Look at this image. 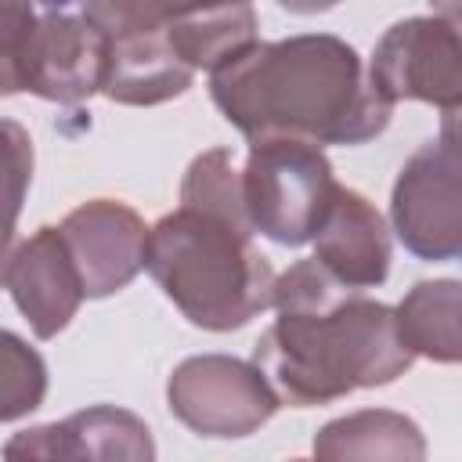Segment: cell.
<instances>
[{
  "instance_id": "1",
  "label": "cell",
  "mask_w": 462,
  "mask_h": 462,
  "mask_svg": "<svg viewBox=\"0 0 462 462\" xmlns=\"http://www.w3.org/2000/svg\"><path fill=\"white\" fill-rule=\"evenodd\" d=\"M274 310V325L253 346V365L282 404L310 408L386 386L415 361L397 332V310L346 289L314 256L278 274Z\"/></svg>"
},
{
  "instance_id": "2",
  "label": "cell",
  "mask_w": 462,
  "mask_h": 462,
  "mask_svg": "<svg viewBox=\"0 0 462 462\" xmlns=\"http://www.w3.org/2000/svg\"><path fill=\"white\" fill-rule=\"evenodd\" d=\"M209 97L249 144L289 137L365 144L390 123L393 105L372 87L361 54L332 32L256 43L209 76Z\"/></svg>"
},
{
  "instance_id": "3",
  "label": "cell",
  "mask_w": 462,
  "mask_h": 462,
  "mask_svg": "<svg viewBox=\"0 0 462 462\" xmlns=\"http://www.w3.org/2000/svg\"><path fill=\"white\" fill-rule=\"evenodd\" d=\"M253 235L249 220L177 206L152 224L144 271L191 325L231 332L274 307L278 274Z\"/></svg>"
},
{
  "instance_id": "4",
  "label": "cell",
  "mask_w": 462,
  "mask_h": 462,
  "mask_svg": "<svg viewBox=\"0 0 462 462\" xmlns=\"http://www.w3.org/2000/svg\"><path fill=\"white\" fill-rule=\"evenodd\" d=\"M108 40L83 7L0 4V90L79 105L105 87Z\"/></svg>"
},
{
  "instance_id": "5",
  "label": "cell",
  "mask_w": 462,
  "mask_h": 462,
  "mask_svg": "<svg viewBox=\"0 0 462 462\" xmlns=\"http://www.w3.org/2000/svg\"><path fill=\"white\" fill-rule=\"evenodd\" d=\"M332 162L321 148L307 141L271 137L249 144L242 170V195L253 231L278 245L314 242L332 199H336Z\"/></svg>"
},
{
  "instance_id": "6",
  "label": "cell",
  "mask_w": 462,
  "mask_h": 462,
  "mask_svg": "<svg viewBox=\"0 0 462 462\" xmlns=\"http://www.w3.org/2000/svg\"><path fill=\"white\" fill-rule=\"evenodd\" d=\"M83 11L105 29L108 69L101 94L116 105H162L180 97L195 83V69L180 58L170 14L162 4H83Z\"/></svg>"
},
{
  "instance_id": "7",
  "label": "cell",
  "mask_w": 462,
  "mask_h": 462,
  "mask_svg": "<svg viewBox=\"0 0 462 462\" xmlns=\"http://www.w3.org/2000/svg\"><path fill=\"white\" fill-rule=\"evenodd\" d=\"M170 411L199 437H249L282 408L267 375L231 354L184 357L166 383Z\"/></svg>"
},
{
  "instance_id": "8",
  "label": "cell",
  "mask_w": 462,
  "mask_h": 462,
  "mask_svg": "<svg viewBox=\"0 0 462 462\" xmlns=\"http://www.w3.org/2000/svg\"><path fill=\"white\" fill-rule=\"evenodd\" d=\"M372 87L390 101H426L437 108L462 105V29L440 14L393 22L368 61Z\"/></svg>"
},
{
  "instance_id": "9",
  "label": "cell",
  "mask_w": 462,
  "mask_h": 462,
  "mask_svg": "<svg viewBox=\"0 0 462 462\" xmlns=\"http://www.w3.org/2000/svg\"><path fill=\"white\" fill-rule=\"evenodd\" d=\"M390 224L401 245L433 263H462V159L440 141L422 144L397 173Z\"/></svg>"
},
{
  "instance_id": "10",
  "label": "cell",
  "mask_w": 462,
  "mask_h": 462,
  "mask_svg": "<svg viewBox=\"0 0 462 462\" xmlns=\"http://www.w3.org/2000/svg\"><path fill=\"white\" fill-rule=\"evenodd\" d=\"M4 462H155V440L134 411L90 404L61 422L11 433Z\"/></svg>"
},
{
  "instance_id": "11",
  "label": "cell",
  "mask_w": 462,
  "mask_h": 462,
  "mask_svg": "<svg viewBox=\"0 0 462 462\" xmlns=\"http://www.w3.org/2000/svg\"><path fill=\"white\" fill-rule=\"evenodd\" d=\"M61 238L83 282L87 300H105L126 289L144 267L148 231L137 209L116 199H90L76 206L61 224Z\"/></svg>"
},
{
  "instance_id": "12",
  "label": "cell",
  "mask_w": 462,
  "mask_h": 462,
  "mask_svg": "<svg viewBox=\"0 0 462 462\" xmlns=\"http://www.w3.org/2000/svg\"><path fill=\"white\" fill-rule=\"evenodd\" d=\"M4 289L36 339H54L76 318L87 296L61 227H40L7 249Z\"/></svg>"
},
{
  "instance_id": "13",
  "label": "cell",
  "mask_w": 462,
  "mask_h": 462,
  "mask_svg": "<svg viewBox=\"0 0 462 462\" xmlns=\"http://www.w3.org/2000/svg\"><path fill=\"white\" fill-rule=\"evenodd\" d=\"M314 260L346 289H375L390 274V227L383 213L354 188H336V199L314 235Z\"/></svg>"
},
{
  "instance_id": "14",
  "label": "cell",
  "mask_w": 462,
  "mask_h": 462,
  "mask_svg": "<svg viewBox=\"0 0 462 462\" xmlns=\"http://www.w3.org/2000/svg\"><path fill=\"white\" fill-rule=\"evenodd\" d=\"M314 462H426V437L401 411L361 408L314 433Z\"/></svg>"
},
{
  "instance_id": "15",
  "label": "cell",
  "mask_w": 462,
  "mask_h": 462,
  "mask_svg": "<svg viewBox=\"0 0 462 462\" xmlns=\"http://www.w3.org/2000/svg\"><path fill=\"white\" fill-rule=\"evenodd\" d=\"M397 332L415 357L462 365V282H415L397 303Z\"/></svg>"
},
{
  "instance_id": "16",
  "label": "cell",
  "mask_w": 462,
  "mask_h": 462,
  "mask_svg": "<svg viewBox=\"0 0 462 462\" xmlns=\"http://www.w3.org/2000/svg\"><path fill=\"white\" fill-rule=\"evenodd\" d=\"M170 32L180 51V58L199 72L209 76L242 58L249 47H256V11L249 4H227V7H173Z\"/></svg>"
},
{
  "instance_id": "17",
  "label": "cell",
  "mask_w": 462,
  "mask_h": 462,
  "mask_svg": "<svg viewBox=\"0 0 462 462\" xmlns=\"http://www.w3.org/2000/svg\"><path fill=\"white\" fill-rule=\"evenodd\" d=\"M47 393V365L25 346L14 332L0 336V419L14 422L43 404Z\"/></svg>"
},
{
  "instance_id": "18",
  "label": "cell",
  "mask_w": 462,
  "mask_h": 462,
  "mask_svg": "<svg viewBox=\"0 0 462 462\" xmlns=\"http://www.w3.org/2000/svg\"><path fill=\"white\" fill-rule=\"evenodd\" d=\"M451 155H458L462 159V105L458 108H448L444 116H440V137H437Z\"/></svg>"
},
{
  "instance_id": "19",
  "label": "cell",
  "mask_w": 462,
  "mask_h": 462,
  "mask_svg": "<svg viewBox=\"0 0 462 462\" xmlns=\"http://www.w3.org/2000/svg\"><path fill=\"white\" fill-rule=\"evenodd\" d=\"M433 14H440V18H448L455 29H462V4H437Z\"/></svg>"
},
{
  "instance_id": "20",
  "label": "cell",
  "mask_w": 462,
  "mask_h": 462,
  "mask_svg": "<svg viewBox=\"0 0 462 462\" xmlns=\"http://www.w3.org/2000/svg\"><path fill=\"white\" fill-rule=\"evenodd\" d=\"M289 462H307V458H289Z\"/></svg>"
}]
</instances>
